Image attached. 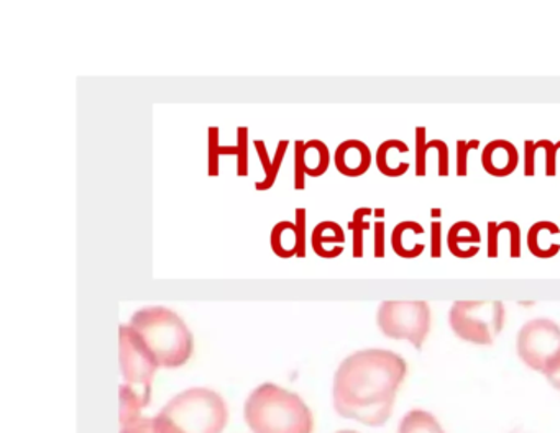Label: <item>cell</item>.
I'll return each instance as SVG.
<instances>
[{
	"label": "cell",
	"mask_w": 560,
	"mask_h": 433,
	"mask_svg": "<svg viewBox=\"0 0 560 433\" xmlns=\"http://www.w3.org/2000/svg\"><path fill=\"white\" fill-rule=\"evenodd\" d=\"M313 243L314 251L320 256V258L332 259L343 253V243H346V233H343L342 226L337 222L317 223L316 229L313 230Z\"/></svg>",
	"instance_id": "obj_12"
},
{
	"label": "cell",
	"mask_w": 560,
	"mask_h": 433,
	"mask_svg": "<svg viewBox=\"0 0 560 433\" xmlns=\"http://www.w3.org/2000/svg\"><path fill=\"white\" fill-rule=\"evenodd\" d=\"M428 128L419 125L415 130V174L418 177L428 174Z\"/></svg>",
	"instance_id": "obj_23"
},
{
	"label": "cell",
	"mask_w": 560,
	"mask_h": 433,
	"mask_svg": "<svg viewBox=\"0 0 560 433\" xmlns=\"http://www.w3.org/2000/svg\"><path fill=\"white\" fill-rule=\"evenodd\" d=\"M557 150H560V140L556 143Z\"/></svg>",
	"instance_id": "obj_35"
},
{
	"label": "cell",
	"mask_w": 560,
	"mask_h": 433,
	"mask_svg": "<svg viewBox=\"0 0 560 433\" xmlns=\"http://www.w3.org/2000/svg\"><path fill=\"white\" fill-rule=\"evenodd\" d=\"M487 255L490 259H497L500 255V235L506 232L510 235V256L513 259L521 258V226L513 220H506V223H497L490 220L487 225Z\"/></svg>",
	"instance_id": "obj_14"
},
{
	"label": "cell",
	"mask_w": 560,
	"mask_h": 433,
	"mask_svg": "<svg viewBox=\"0 0 560 433\" xmlns=\"http://www.w3.org/2000/svg\"><path fill=\"white\" fill-rule=\"evenodd\" d=\"M375 258H385V222L378 220L375 223V248H373Z\"/></svg>",
	"instance_id": "obj_31"
},
{
	"label": "cell",
	"mask_w": 560,
	"mask_h": 433,
	"mask_svg": "<svg viewBox=\"0 0 560 433\" xmlns=\"http://www.w3.org/2000/svg\"><path fill=\"white\" fill-rule=\"evenodd\" d=\"M408 233H411V235H415V233L424 235L425 230L421 223L415 222V220H405V222L398 223V225L393 229L392 248L393 251L402 259H406V245H408L406 242H409L406 235H408Z\"/></svg>",
	"instance_id": "obj_22"
},
{
	"label": "cell",
	"mask_w": 560,
	"mask_h": 433,
	"mask_svg": "<svg viewBox=\"0 0 560 433\" xmlns=\"http://www.w3.org/2000/svg\"><path fill=\"white\" fill-rule=\"evenodd\" d=\"M536 143L537 147H539V150H544V153H546V176H556L557 151H559L557 150L556 143H552L550 140H546V138H540Z\"/></svg>",
	"instance_id": "obj_27"
},
{
	"label": "cell",
	"mask_w": 560,
	"mask_h": 433,
	"mask_svg": "<svg viewBox=\"0 0 560 433\" xmlns=\"http://www.w3.org/2000/svg\"><path fill=\"white\" fill-rule=\"evenodd\" d=\"M330 164L329 147L323 140H310L303 148V171L311 177L327 173Z\"/></svg>",
	"instance_id": "obj_16"
},
{
	"label": "cell",
	"mask_w": 560,
	"mask_h": 433,
	"mask_svg": "<svg viewBox=\"0 0 560 433\" xmlns=\"http://www.w3.org/2000/svg\"><path fill=\"white\" fill-rule=\"evenodd\" d=\"M160 416L182 433H222L228 425L229 409L224 397L215 390L191 387L173 397Z\"/></svg>",
	"instance_id": "obj_5"
},
{
	"label": "cell",
	"mask_w": 560,
	"mask_h": 433,
	"mask_svg": "<svg viewBox=\"0 0 560 433\" xmlns=\"http://www.w3.org/2000/svg\"><path fill=\"white\" fill-rule=\"evenodd\" d=\"M520 164V151L504 138H497L485 144L481 151V166L493 177L511 176Z\"/></svg>",
	"instance_id": "obj_10"
},
{
	"label": "cell",
	"mask_w": 560,
	"mask_h": 433,
	"mask_svg": "<svg viewBox=\"0 0 560 433\" xmlns=\"http://www.w3.org/2000/svg\"><path fill=\"white\" fill-rule=\"evenodd\" d=\"M429 150L435 148L438 150L439 157V167L438 174L439 177H447L451 174V153H448V144L445 143L441 138H432L428 143Z\"/></svg>",
	"instance_id": "obj_25"
},
{
	"label": "cell",
	"mask_w": 560,
	"mask_h": 433,
	"mask_svg": "<svg viewBox=\"0 0 560 433\" xmlns=\"http://www.w3.org/2000/svg\"><path fill=\"white\" fill-rule=\"evenodd\" d=\"M544 376L547 377V381H549L556 389L560 390V356L559 360L550 366V370L544 374Z\"/></svg>",
	"instance_id": "obj_32"
},
{
	"label": "cell",
	"mask_w": 560,
	"mask_h": 433,
	"mask_svg": "<svg viewBox=\"0 0 560 433\" xmlns=\"http://www.w3.org/2000/svg\"><path fill=\"white\" fill-rule=\"evenodd\" d=\"M480 148V140L471 138V140H457V164H455V173L457 176H468V154L470 151Z\"/></svg>",
	"instance_id": "obj_24"
},
{
	"label": "cell",
	"mask_w": 560,
	"mask_h": 433,
	"mask_svg": "<svg viewBox=\"0 0 560 433\" xmlns=\"http://www.w3.org/2000/svg\"><path fill=\"white\" fill-rule=\"evenodd\" d=\"M408 154L409 147L402 140H398V138H389V140L383 141L380 144L378 150H376L375 154V163L376 167H378L380 173L386 177H401L408 173L411 164L408 161H396V163H392L393 157L392 154Z\"/></svg>",
	"instance_id": "obj_13"
},
{
	"label": "cell",
	"mask_w": 560,
	"mask_h": 433,
	"mask_svg": "<svg viewBox=\"0 0 560 433\" xmlns=\"http://www.w3.org/2000/svg\"><path fill=\"white\" fill-rule=\"evenodd\" d=\"M120 425L140 417V410L149 406L152 383L159 364L143 347L139 335L130 325H120Z\"/></svg>",
	"instance_id": "obj_4"
},
{
	"label": "cell",
	"mask_w": 560,
	"mask_h": 433,
	"mask_svg": "<svg viewBox=\"0 0 560 433\" xmlns=\"http://www.w3.org/2000/svg\"><path fill=\"white\" fill-rule=\"evenodd\" d=\"M254 144L255 148H257V153L258 156H260L261 163H264L265 171V179L261 180V183L255 184V187H257V190L271 189V187H273L275 180H277L278 171H280L281 163H283V157L284 154H287V148L288 144H290V141L281 140L280 143H278V150L277 153H275L273 164H268V151L264 141L255 140Z\"/></svg>",
	"instance_id": "obj_18"
},
{
	"label": "cell",
	"mask_w": 560,
	"mask_h": 433,
	"mask_svg": "<svg viewBox=\"0 0 560 433\" xmlns=\"http://www.w3.org/2000/svg\"><path fill=\"white\" fill-rule=\"evenodd\" d=\"M431 213H432V215H434V216H435V215H442V210H441V209H432V210H431Z\"/></svg>",
	"instance_id": "obj_33"
},
{
	"label": "cell",
	"mask_w": 560,
	"mask_h": 433,
	"mask_svg": "<svg viewBox=\"0 0 560 433\" xmlns=\"http://www.w3.org/2000/svg\"><path fill=\"white\" fill-rule=\"evenodd\" d=\"M247 134L248 128L241 127L238 128V144H237V156H238V167L237 174L238 176H245L247 174V153H245V148H247Z\"/></svg>",
	"instance_id": "obj_29"
},
{
	"label": "cell",
	"mask_w": 560,
	"mask_h": 433,
	"mask_svg": "<svg viewBox=\"0 0 560 433\" xmlns=\"http://www.w3.org/2000/svg\"><path fill=\"white\" fill-rule=\"evenodd\" d=\"M398 433H445L441 423L425 410H411L399 422Z\"/></svg>",
	"instance_id": "obj_19"
},
{
	"label": "cell",
	"mask_w": 560,
	"mask_h": 433,
	"mask_svg": "<svg viewBox=\"0 0 560 433\" xmlns=\"http://www.w3.org/2000/svg\"><path fill=\"white\" fill-rule=\"evenodd\" d=\"M129 325L160 367H179L191 358L195 338L172 308L163 305L139 308Z\"/></svg>",
	"instance_id": "obj_2"
},
{
	"label": "cell",
	"mask_w": 560,
	"mask_h": 433,
	"mask_svg": "<svg viewBox=\"0 0 560 433\" xmlns=\"http://www.w3.org/2000/svg\"><path fill=\"white\" fill-rule=\"evenodd\" d=\"M431 258H442V222L434 220L431 223Z\"/></svg>",
	"instance_id": "obj_30"
},
{
	"label": "cell",
	"mask_w": 560,
	"mask_h": 433,
	"mask_svg": "<svg viewBox=\"0 0 560 433\" xmlns=\"http://www.w3.org/2000/svg\"><path fill=\"white\" fill-rule=\"evenodd\" d=\"M552 233L553 236L559 235L560 229L557 223L550 222V220H540V222L533 223L530 229L527 230V248L533 253V256L539 259H550L553 256L559 255L560 243H553L549 249L540 246V233Z\"/></svg>",
	"instance_id": "obj_17"
},
{
	"label": "cell",
	"mask_w": 560,
	"mask_h": 433,
	"mask_svg": "<svg viewBox=\"0 0 560 433\" xmlns=\"http://www.w3.org/2000/svg\"><path fill=\"white\" fill-rule=\"evenodd\" d=\"M306 141H294V189L304 190L306 187V179H304L303 171V148Z\"/></svg>",
	"instance_id": "obj_26"
},
{
	"label": "cell",
	"mask_w": 560,
	"mask_h": 433,
	"mask_svg": "<svg viewBox=\"0 0 560 433\" xmlns=\"http://www.w3.org/2000/svg\"><path fill=\"white\" fill-rule=\"evenodd\" d=\"M271 249L280 258L306 256V209H296V223L278 222L271 230Z\"/></svg>",
	"instance_id": "obj_9"
},
{
	"label": "cell",
	"mask_w": 560,
	"mask_h": 433,
	"mask_svg": "<svg viewBox=\"0 0 560 433\" xmlns=\"http://www.w3.org/2000/svg\"><path fill=\"white\" fill-rule=\"evenodd\" d=\"M517 356L537 373L546 374L560 356V327L549 318H534L517 331Z\"/></svg>",
	"instance_id": "obj_8"
},
{
	"label": "cell",
	"mask_w": 560,
	"mask_h": 433,
	"mask_svg": "<svg viewBox=\"0 0 560 433\" xmlns=\"http://www.w3.org/2000/svg\"><path fill=\"white\" fill-rule=\"evenodd\" d=\"M539 150L536 141L524 140V176H536V151Z\"/></svg>",
	"instance_id": "obj_28"
},
{
	"label": "cell",
	"mask_w": 560,
	"mask_h": 433,
	"mask_svg": "<svg viewBox=\"0 0 560 433\" xmlns=\"http://www.w3.org/2000/svg\"><path fill=\"white\" fill-rule=\"evenodd\" d=\"M480 229H478L474 222L460 220V222H455L454 225L448 229L447 248L455 258L467 259L462 246L467 245V248L470 249L474 248V246H480Z\"/></svg>",
	"instance_id": "obj_15"
},
{
	"label": "cell",
	"mask_w": 560,
	"mask_h": 433,
	"mask_svg": "<svg viewBox=\"0 0 560 433\" xmlns=\"http://www.w3.org/2000/svg\"><path fill=\"white\" fill-rule=\"evenodd\" d=\"M373 154L369 144L362 140L350 138L337 147L334 163L337 171L347 177H360L372 166Z\"/></svg>",
	"instance_id": "obj_11"
},
{
	"label": "cell",
	"mask_w": 560,
	"mask_h": 433,
	"mask_svg": "<svg viewBox=\"0 0 560 433\" xmlns=\"http://www.w3.org/2000/svg\"><path fill=\"white\" fill-rule=\"evenodd\" d=\"M372 213L373 209L370 207H360L353 212L352 222H349V230H352L353 233V258H363V235L370 229V222L365 220V216H370Z\"/></svg>",
	"instance_id": "obj_21"
},
{
	"label": "cell",
	"mask_w": 560,
	"mask_h": 433,
	"mask_svg": "<svg viewBox=\"0 0 560 433\" xmlns=\"http://www.w3.org/2000/svg\"><path fill=\"white\" fill-rule=\"evenodd\" d=\"M339 433H357V432H352V430H343V432H339Z\"/></svg>",
	"instance_id": "obj_34"
},
{
	"label": "cell",
	"mask_w": 560,
	"mask_h": 433,
	"mask_svg": "<svg viewBox=\"0 0 560 433\" xmlns=\"http://www.w3.org/2000/svg\"><path fill=\"white\" fill-rule=\"evenodd\" d=\"M376 324L393 340H406L421 350L431 331V307L425 301H385L380 304Z\"/></svg>",
	"instance_id": "obj_7"
},
{
	"label": "cell",
	"mask_w": 560,
	"mask_h": 433,
	"mask_svg": "<svg viewBox=\"0 0 560 433\" xmlns=\"http://www.w3.org/2000/svg\"><path fill=\"white\" fill-rule=\"evenodd\" d=\"M120 426H122L120 433H182L163 416L136 417Z\"/></svg>",
	"instance_id": "obj_20"
},
{
	"label": "cell",
	"mask_w": 560,
	"mask_h": 433,
	"mask_svg": "<svg viewBox=\"0 0 560 433\" xmlns=\"http://www.w3.org/2000/svg\"><path fill=\"white\" fill-rule=\"evenodd\" d=\"M406 373L405 358L393 351L378 348L355 351L337 367L334 407L340 416L363 425H385Z\"/></svg>",
	"instance_id": "obj_1"
},
{
	"label": "cell",
	"mask_w": 560,
	"mask_h": 433,
	"mask_svg": "<svg viewBox=\"0 0 560 433\" xmlns=\"http://www.w3.org/2000/svg\"><path fill=\"white\" fill-rule=\"evenodd\" d=\"M506 320L501 301H457L448 312L452 330L468 343L493 344Z\"/></svg>",
	"instance_id": "obj_6"
},
{
	"label": "cell",
	"mask_w": 560,
	"mask_h": 433,
	"mask_svg": "<svg viewBox=\"0 0 560 433\" xmlns=\"http://www.w3.org/2000/svg\"><path fill=\"white\" fill-rule=\"evenodd\" d=\"M245 420L254 433H313V412L298 394L261 384L245 402Z\"/></svg>",
	"instance_id": "obj_3"
}]
</instances>
